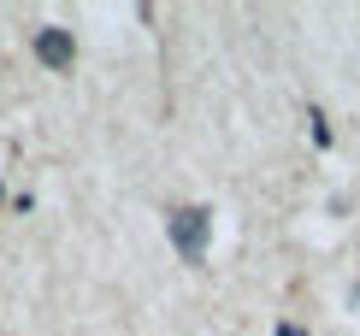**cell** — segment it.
Returning a JSON list of instances; mask_svg holds the SVG:
<instances>
[{
    "mask_svg": "<svg viewBox=\"0 0 360 336\" xmlns=\"http://www.w3.org/2000/svg\"><path fill=\"white\" fill-rule=\"evenodd\" d=\"M166 236H172V248L184 254V259H207L213 212H207V207H177V212H172V224H166Z\"/></svg>",
    "mask_w": 360,
    "mask_h": 336,
    "instance_id": "6da1fadb",
    "label": "cell"
},
{
    "mask_svg": "<svg viewBox=\"0 0 360 336\" xmlns=\"http://www.w3.org/2000/svg\"><path fill=\"white\" fill-rule=\"evenodd\" d=\"M36 59H41V65H53V71H65L71 59H77V36L59 30V24H41L36 30Z\"/></svg>",
    "mask_w": 360,
    "mask_h": 336,
    "instance_id": "7a4b0ae2",
    "label": "cell"
},
{
    "mask_svg": "<svg viewBox=\"0 0 360 336\" xmlns=\"http://www.w3.org/2000/svg\"><path fill=\"white\" fill-rule=\"evenodd\" d=\"M278 336H302V330H295V325H278Z\"/></svg>",
    "mask_w": 360,
    "mask_h": 336,
    "instance_id": "3957f363",
    "label": "cell"
}]
</instances>
